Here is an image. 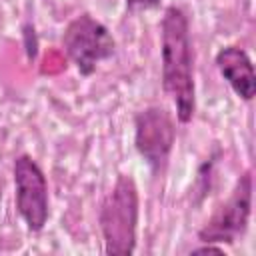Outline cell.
Wrapping results in <instances>:
<instances>
[{"label": "cell", "instance_id": "obj_2", "mask_svg": "<svg viewBox=\"0 0 256 256\" xmlns=\"http://www.w3.org/2000/svg\"><path fill=\"white\" fill-rule=\"evenodd\" d=\"M104 252L110 256H130L136 250L138 188L132 176L120 174L104 198L98 214Z\"/></svg>", "mask_w": 256, "mask_h": 256}, {"label": "cell", "instance_id": "obj_1", "mask_svg": "<svg viewBox=\"0 0 256 256\" xmlns=\"http://www.w3.org/2000/svg\"><path fill=\"white\" fill-rule=\"evenodd\" d=\"M162 86L176 106L180 124H188L196 112L194 62L188 16L178 6H168L160 24Z\"/></svg>", "mask_w": 256, "mask_h": 256}, {"label": "cell", "instance_id": "obj_6", "mask_svg": "<svg viewBox=\"0 0 256 256\" xmlns=\"http://www.w3.org/2000/svg\"><path fill=\"white\" fill-rule=\"evenodd\" d=\"M174 138V120L164 106H148L134 116V146L152 172L166 166Z\"/></svg>", "mask_w": 256, "mask_h": 256}, {"label": "cell", "instance_id": "obj_4", "mask_svg": "<svg viewBox=\"0 0 256 256\" xmlns=\"http://www.w3.org/2000/svg\"><path fill=\"white\" fill-rule=\"evenodd\" d=\"M252 214V172L246 170L234 184L226 202H222L210 220L198 230L200 242L234 244L248 228Z\"/></svg>", "mask_w": 256, "mask_h": 256}, {"label": "cell", "instance_id": "obj_5", "mask_svg": "<svg viewBox=\"0 0 256 256\" xmlns=\"http://www.w3.org/2000/svg\"><path fill=\"white\" fill-rule=\"evenodd\" d=\"M14 190L16 210L30 232H40L48 222V180L38 162L22 154L14 160Z\"/></svg>", "mask_w": 256, "mask_h": 256}, {"label": "cell", "instance_id": "obj_3", "mask_svg": "<svg viewBox=\"0 0 256 256\" xmlns=\"http://www.w3.org/2000/svg\"><path fill=\"white\" fill-rule=\"evenodd\" d=\"M62 46L82 76H92L96 66L116 52V40L110 30L90 14H78L68 22Z\"/></svg>", "mask_w": 256, "mask_h": 256}, {"label": "cell", "instance_id": "obj_7", "mask_svg": "<svg viewBox=\"0 0 256 256\" xmlns=\"http://www.w3.org/2000/svg\"><path fill=\"white\" fill-rule=\"evenodd\" d=\"M214 62L220 76L240 100L250 102L256 96V74L246 50L240 46H224L216 52Z\"/></svg>", "mask_w": 256, "mask_h": 256}, {"label": "cell", "instance_id": "obj_9", "mask_svg": "<svg viewBox=\"0 0 256 256\" xmlns=\"http://www.w3.org/2000/svg\"><path fill=\"white\" fill-rule=\"evenodd\" d=\"M126 4L132 10H150V8H156L160 0H126Z\"/></svg>", "mask_w": 256, "mask_h": 256}, {"label": "cell", "instance_id": "obj_8", "mask_svg": "<svg viewBox=\"0 0 256 256\" xmlns=\"http://www.w3.org/2000/svg\"><path fill=\"white\" fill-rule=\"evenodd\" d=\"M22 40H24V52H26V58L32 62L36 60L38 56V36H36V28L34 24L26 22L22 26Z\"/></svg>", "mask_w": 256, "mask_h": 256}, {"label": "cell", "instance_id": "obj_10", "mask_svg": "<svg viewBox=\"0 0 256 256\" xmlns=\"http://www.w3.org/2000/svg\"><path fill=\"white\" fill-rule=\"evenodd\" d=\"M206 252L224 254V248H220V246H214L212 242H206V246H200V248H194V250H192V254H206Z\"/></svg>", "mask_w": 256, "mask_h": 256}]
</instances>
